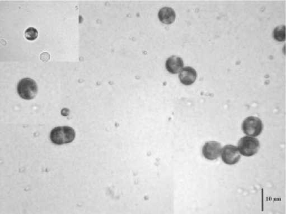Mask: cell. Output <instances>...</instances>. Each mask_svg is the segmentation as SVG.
<instances>
[{"label":"cell","instance_id":"8","mask_svg":"<svg viewBox=\"0 0 286 214\" xmlns=\"http://www.w3.org/2000/svg\"><path fill=\"white\" fill-rule=\"evenodd\" d=\"M165 67L169 73L177 74L183 68L184 61L181 57L172 55L167 59Z\"/></svg>","mask_w":286,"mask_h":214},{"label":"cell","instance_id":"10","mask_svg":"<svg viewBox=\"0 0 286 214\" xmlns=\"http://www.w3.org/2000/svg\"><path fill=\"white\" fill-rule=\"evenodd\" d=\"M273 36L278 42H284L286 40V26L277 27L273 30Z\"/></svg>","mask_w":286,"mask_h":214},{"label":"cell","instance_id":"5","mask_svg":"<svg viewBox=\"0 0 286 214\" xmlns=\"http://www.w3.org/2000/svg\"><path fill=\"white\" fill-rule=\"evenodd\" d=\"M222 161L228 165H234L239 161L241 156L237 146L227 145L221 150Z\"/></svg>","mask_w":286,"mask_h":214},{"label":"cell","instance_id":"4","mask_svg":"<svg viewBox=\"0 0 286 214\" xmlns=\"http://www.w3.org/2000/svg\"><path fill=\"white\" fill-rule=\"evenodd\" d=\"M242 130L248 136H259L263 132V124L260 118L250 116L246 118L242 124Z\"/></svg>","mask_w":286,"mask_h":214},{"label":"cell","instance_id":"3","mask_svg":"<svg viewBox=\"0 0 286 214\" xmlns=\"http://www.w3.org/2000/svg\"><path fill=\"white\" fill-rule=\"evenodd\" d=\"M19 96L24 100H32L38 93V85L33 79L24 78L18 83L17 88Z\"/></svg>","mask_w":286,"mask_h":214},{"label":"cell","instance_id":"1","mask_svg":"<svg viewBox=\"0 0 286 214\" xmlns=\"http://www.w3.org/2000/svg\"><path fill=\"white\" fill-rule=\"evenodd\" d=\"M76 136L73 128L69 126H59L51 132L50 138L53 144L58 145L66 144L73 142Z\"/></svg>","mask_w":286,"mask_h":214},{"label":"cell","instance_id":"9","mask_svg":"<svg viewBox=\"0 0 286 214\" xmlns=\"http://www.w3.org/2000/svg\"><path fill=\"white\" fill-rule=\"evenodd\" d=\"M177 15L176 12L170 7L161 8L158 13V18L160 21L165 25H171L176 21Z\"/></svg>","mask_w":286,"mask_h":214},{"label":"cell","instance_id":"7","mask_svg":"<svg viewBox=\"0 0 286 214\" xmlns=\"http://www.w3.org/2000/svg\"><path fill=\"white\" fill-rule=\"evenodd\" d=\"M197 78L196 70L190 66H186L182 68L180 73V76H179L182 84L186 86L193 84L196 81Z\"/></svg>","mask_w":286,"mask_h":214},{"label":"cell","instance_id":"6","mask_svg":"<svg viewBox=\"0 0 286 214\" xmlns=\"http://www.w3.org/2000/svg\"><path fill=\"white\" fill-rule=\"evenodd\" d=\"M222 146L217 141L207 142L202 149V154L207 160H216L221 156Z\"/></svg>","mask_w":286,"mask_h":214},{"label":"cell","instance_id":"2","mask_svg":"<svg viewBox=\"0 0 286 214\" xmlns=\"http://www.w3.org/2000/svg\"><path fill=\"white\" fill-rule=\"evenodd\" d=\"M237 148L242 156L252 157L259 151L260 142L255 137H242L238 142Z\"/></svg>","mask_w":286,"mask_h":214},{"label":"cell","instance_id":"11","mask_svg":"<svg viewBox=\"0 0 286 214\" xmlns=\"http://www.w3.org/2000/svg\"><path fill=\"white\" fill-rule=\"evenodd\" d=\"M26 38L29 41H34L38 36V32L36 29L33 27H29L25 32Z\"/></svg>","mask_w":286,"mask_h":214}]
</instances>
